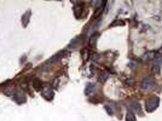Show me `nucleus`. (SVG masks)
Listing matches in <instances>:
<instances>
[{"instance_id": "nucleus-1", "label": "nucleus", "mask_w": 162, "mask_h": 121, "mask_svg": "<svg viewBox=\"0 0 162 121\" xmlns=\"http://www.w3.org/2000/svg\"><path fill=\"white\" fill-rule=\"evenodd\" d=\"M152 85H154V80L150 78H148V79H145L144 81H143V84H142V87L144 88V90H149V88H151L152 87Z\"/></svg>"}, {"instance_id": "nucleus-2", "label": "nucleus", "mask_w": 162, "mask_h": 121, "mask_svg": "<svg viewBox=\"0 0 162 121\" xmlns=\"http://www.w3.org/2000/svg\"><path fill=\"white\" fill-rule=\"evenodd\" d=\"M44 93H45V96H46V97H48V94H53L50 87H46L45 90H44ZM48 98H50V97H48Z\"/></svg>"}]
</instances>
